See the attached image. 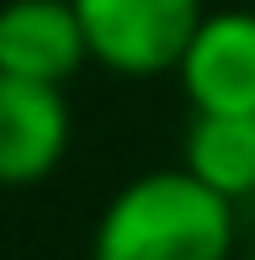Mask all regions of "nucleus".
I'll list each match as a JSON object with an SVG mask.
<instances>
[{"label":"nucleus","mask_w":255,"mask_h":260,"mask_svg":"<svg viewBox=\"0 0 255 260\" xmlns=\"http://www.w3.org/2000/svg\"><path fill=\"white\" fill-rule=\"evenodd\" d=\"M234 202L186 165L133 175L90 229V260H229Z\"/></svg>","instance_id":"1"},{"label":"nucleus","mask_w":255,"mask_h":260,"mask_svg":"<svg viewBox=\"0 0 255 260\" xmlns=\"http://www.w3.org/2000/svg\"><path fill=\"white\" fill-rule=\"evenodd\" d=\"M90 64L117 80L176 75L181 48L192 43L197 21L207 16L202 0H75Z\"/></svg>","instance_id":"2"},{"label":"nucleus","mask_w":255,"mask_h":260,"mask_svg":"<svg viewBox=\"0 0 255 260\" xmlns=\"http://www.w3.org/2000/svg\"><path fill=\"white\" fill-rule=\"evenodd\" d=\"M75 144V112L53 80L0 75V186L27 191L48 181Z\"/></svg>","instance_id":"3"},{"label":"nucleus","mask_w":255,"mask_h":260,"mask_svg":"<svg viewBox=\"0 0 255 260\" xmlns=\"http://www.w3.org/2000/svg\"><path fill=\"white\" fill-rule=\"evenodd\" d=\"M176 85L192 112L255 117V6L207 11L181 48Z\"/></svg>","instance_id":"4"},{"label":"nucleus","mask_w":255,"mask_h":260,"mask_svg":"<svg viewBox=\"0 0 255 260\" xmlns=\"http://www.w3.org/2000/svg\"><path fill=\"white\" fill-rule=\"evenodd\" d=\"M85 64L90 48L80 32L75 0H6L0 6V75L64 85Z\"/></svg>","instance_id":"5"},{"label":"nucleus","mask_w":255,"mask_h":260,"mask_svg":"<svg viewBox=\"0 0 255 260\" xmlns=\"http://www.w3.org/2000/svg\"><path fill=\"white\" fill-rule=\"evenodd\" d=\"M186 170L207 181L218 197L245 202L255 197V117L239 112H192L186 127Z\"/></svg>","instance_id":"6"},{"label":"nucleus","mask_w":255,"mask_h":260,"mask_svg":"<svg viewBox=\"0 0 255 260\" xmlns=\"http://www.w3.org/2000/svg\"><path fill=\"white\" fill-rule=\"evenodd\" d=\"M229 260H255V250H250V255H229Z\"/></svg>","instance_id":"7"}]
</instances>
